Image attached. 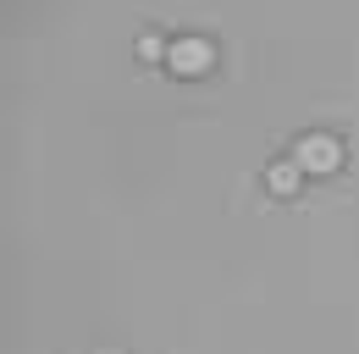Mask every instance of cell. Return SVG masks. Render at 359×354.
I'll return each instance as SVG.
<instances>
[{
	"mask_svg": "<svg viewBox=\"0 0 359 354\" xmlns=\"http://www.w3.org/2000/svg\"><path fill=\"white\" fill-rule=\"evenodd\" d=\"M216 61V50H210V39H194V34H182V39L166 44V67L177 72V78H194V72H205Z\"/></svg>",
	"mask_w": 359,
	"mask_h": 354,
	"instance_id": "2",
	"label": "cell"
},
{
	"mask_svg": "<svg viewBox=\"0 0 359 354\" xmlns=\"http://www.w3.org/2000/svg\"><path fill=\"white\" fill-rule=\"evenodd\" d=\"M299 177H304L299 161H276V166L266 172V183H271V194H293V188H299Z\"/></svg>",
	"mask_w": 359,
	"mask_h": 354,
	"instance_id": "3",
	"label": "cell"
},
{
	"mask_svg": "<svg viewBox=\"0 0 359 354\" xmlns=\"http://www.w3.org/2000/svg\"><path fill=\"white\" fill-rule=\"evenodd\" d=\"M293 161L310 177H326V172L343 166V144H337L332 133H310V138H299V155H293Z\"/></svg>",
	"mask_w": 359,
	"mask_h": 354,
	"instance_id": "1",
	"label": "cell"
},
{
	"mask_svg": "<svg viewBox=\"0 0 359 354\" xmlns=\"http://www.w3.org/2000/svg\"><path fill=\"white\" fill-rule=\"evenodd\" d=\"M138 55H166V39H161V34H144V39H138Z\"/></svg>",
	"mask_w": 359,
	"mask_h": 354,
	"instance_id": "4",
	"label": "cell"
}]
</instances>
